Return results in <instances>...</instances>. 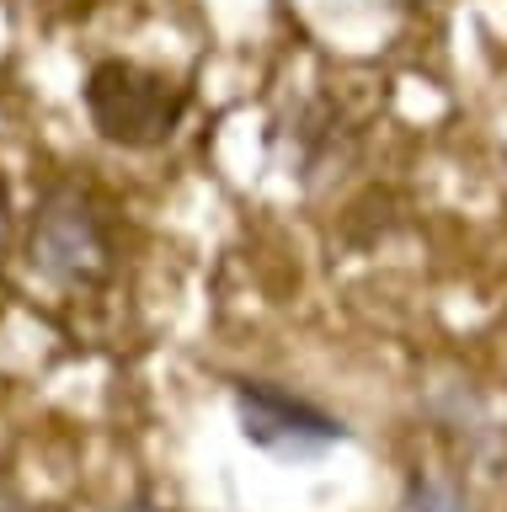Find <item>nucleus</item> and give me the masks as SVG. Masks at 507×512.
Returning a JSON list of instances; mask_svg holds the SVG:
<instances>
[{
    "label": "nucleus",
    "instance_id": "nucleus-1",
    "mask_svg": "<svg viewBox=\"0 0 507 512\" xmlns=\"http://www.w3.org/2000/svg\"><path fill=\"white\" fill-rule=\"evenodd\" d=\"M27 267L43 283L65 288V294H91V288L113 283L118 240L102 198L86 182L59 176V182L43 187L33 224H27Z\"/></svg>",
    "mask_w": 507,
    "mask_h": 512
},
{
    "label": "nucleus",
    "instance_id": "nucleus-2",
    "mask_svg": "<svg viewBox=\"0 0 507 512\" xmlns=\"http://www.w3.org/2000/svg\"><path fill=\"white\" fill-rule=\"evenodd\" d=\"M86 118L102 144L113 150H161L193 107V91L177 75L150 70L139 59H97L81 86Z\"/></svg>",
    "mask_w": 507,
    "mask_h": 512
},
{
    "label": "nucleus",
    "instance_id": "nucleus-3",
    "mask_svg": "<svg viewBox=\"0 0 507 512\" xmlns=\"http://www.w3.org/2000/svg\"><path fill=\"white\" fill-rule=\"evenodd\" d=\"M230 406H235V427L251 448H262L267 459H321L337 443H347L353 432L337 411H326L321 400L289 390L278 379H235L230 384Z\"/></svg>",
    "mask_w": 507,
    "mask_h": 512
},
{
    "label": "nucleus",
    "instance_id": "nucleus-4",
    "mask_svg": "<svg viewBox=\"0 0 507 512\" xmlns=\"http://www.w3.org/2000/svg\"><path fill=\"white\" fill-rule=\"evenodd\" d=\"M278 139L289 144V176H299L305 187L337 176L358 150V128L347 118V107L331 102V96H305L278 123Z\"/></svg>",
    "mask_w": 507,
    "mask_h": 512
},
{
    "label": "nucleus",
    "instance_id": "nucleus-5",
    "mask_svg": "<svg viewBox=\"0 0 507 512\" xmlns=\"http://www.w3.org/2000/svg\"><path fill=\"white\" fill-rule=\"evenodd\" d=\"M406 512H470V507H465V496H459V491L438 486V480L411 475L406 480Z\"/></svg>",
    "mask_w": 507,
    "mask_h": 512
},
{
    "label": "nucleus",
    "instance_id": "nucleus-6",
    "mask_svg": "<svg viewBox=\"0 0 507 512\" xmlns=\"http://www.w3.org/2000/svg\"><path fill=\"white\" fill-rule=\"evenodd\" d=\"M0 512H49V507L33 502V496L17 491V486H0Z\"/></svg>",
    "mask_w": 507,
    "mask_h": 512
},
{
    "label": "nucleus",
    "instance_id": "nucleus-7",
    "mask_svg": "<svg viewBox=\"0 0 507 512\" xmlns=\"http://www.w3.org/2000/svg\"><path fill=\"white\" fill-rule=\"evenodd\" d=\"M6 230H11V208H6V182H0V246H6Z\"/></svg>",
    "mask_w": 507,
    "mask_h": 512
},
{
    "label": "nucleus",
    "instance_id": "nucleus-8",
    "mask_svg": "<svg viewBox=\"0 0 507 512\" xmlns=\"http://www.w3.org/2000/svg\"><path fill=\"white\" fill-rule=\"evenodd\" d=\"M113 512H161V507H150V502H118Z\"/></svg>",
    "mask_w": 507,
    "mask_h": 512
},
{
    "label": "nucleus",
    "instance_id": "nucleus-9",
    "mask_svg": "<svg viewBox=\"0 0 507 512\" xmlns=\"http://www.w3.org/2000/svg\"><path fill=\"white\" fill-rule=\"evenodd\" d=\"M390 6H401V11H417V6H433V0H390Z\"/></svg>",
    "mask_w": 507,
    "mask_h": 512
}]
</instances>
